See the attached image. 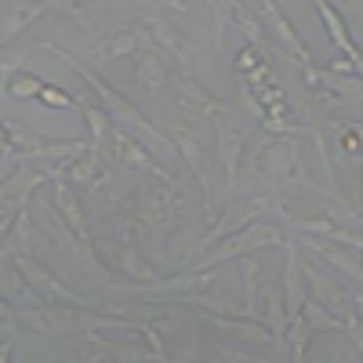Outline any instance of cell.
<instances>
[{
	"mask_svg": "<svg viewBox=\"0 0 363 363\" xmlns=\"http://www.w3.org/2000/svg\"><path fill=\"white\" fill-rule=\"evenodd\" d=\"M44 87H48L44 77L29 73V69H18V73L4 84V95H8V99H40V91H44Z\"/></svg>",
	"mask_w": 363,
	"mask_h": 363,
	"instance_id": "obj_23",
	"label": "cell"
},
{
	"mask_svg": "<svg viewBox=\"0 0 363 363\" xmlns=\"http://www.w3.org/2000/svg\"><path fill=\"white\" fill-rule=\"evenodd\" d=\"M102 149H109V160H113V164H124V167H131V171L153 174L157 182L174 178V174H171V167H167V164H160V157L153 153V149H149L138 135H131L128 128H120V124L109 131V142H106Z\"/></svg>",
	"mask_w": 363,
	"mask_h": 363,
	"instance_id": "obj_4",
	"label": "cell"
},
{
	"mask_svg": "<svg viewBox=\"0 0 363 363\" xmlns=\"http://www.w3.org/2000/svg\"><path fill=\"white\" fill-rule=\"evenodd\" d=\"M330 4H342V8H352V11H363V0H330Z\"/></svg>",
	"mask_w": 363,
	"mask_h": 363,
	"instance_id": "obj_31",
	"label": "cell"
},
{
	"mask_svg": "<svg viewBox=\"0 0 363 363\" xmlns=\"http://www.w3.org/2000/svg\"><path fill=\"white\" fill-rule=\"evenodd\" d=\"M40 4H44L48 11H62V15L77 18L80 26H87V18H84V8L91 4V0H40Z\"/></svg>",
	"mask_w": 363,
	"mask_h": 363,
	"instance_id": "obj_25",
	"label": "cell"
},
{
	"mask_svg": "<svg viewBox=\"0 0 363 363\" xmlns=\"http://www.w3.org/2000/svg\"><path fill=\"white\" fill-rule=\"evenodd\" d=\"M280 251H284V277H280V284H284V309H287V316L294 320V316H301L306 301L313 298V291H309V272H306V262H301V247L294 244L291 236H287V244H284Z\"/></svg>",
	"mask_w": 363,
	"mask_h": 363,
	"instance_id": "obj_10",
	"label": "cell"
},
{
	"mask_svg": "<svg viewBox=\"0 0 363 363\" xmlns=\"http://www.w3.org/2000/svg\"><path fill=\"white\" fill-rule=\"evenodd\" d=\"M51 196H55V207H58V215H62V222L73 229V236L80 240V247H84V262L95 269V272H106L102 258L95 255V236H91V225L84 218V207H80V196L73 189V182L69 178H55L51 182Z\"/></svg>",
	"mask_w": 363,
	"mask_h": 363,
	"instance_id": "obj_7",
	"label": "cell"
},
{
	"mask_svg": "<svg viewBox=\"0 0 363 363\" xmlns=\"http://www.w3.org/2000/svg\"><path fill=\"white\" fill-rule=\"evenodd\" d=\"M251 135H255V124H247V120H229V113L218 120V160H222V189H225V196L236 186L244 145H247Z\"/></svg>",
	"mask_w": 363,
	"mask_h": 363,
	"instance_id": "obj_9",
	"label": "cell"
},
{
	"mask_svg": "<svg viewBox=\"0 0 363 363\" xmlns=\"http://www.w3.org/2000/svg\"><path fill=\"white\" fill-rule=\"evenodd\" d=\"M298 247H306V251H313V255H320L330 269H338L342 277H349V280H356V284H363V265L349 255V247H342L338 240H323V236H301V240H294Z\"/></svg>",
	"mask_w": 363,
	"mask_h": 363,
	"instance_id": "obj_14",
	"label": "cell"
},
{
	"mask_svg": "<svg viewBox=\"0 0 363 363\" xmlns=\"http://www.w3.org/2000/svg\"><path fill=\"white\" fill-rule=\"evenodd\" d=\"M113 262H116V269H124L135 284H157V280H160V272H157L153 265H149V262L138 255V247H135V244H128V240L113 247Z\"/></svg>",
	"mask_w": 363,
	"mask_h": 363,
	"instance_id": "obj_19",
	"label": "cell"
},
{
	"mask_svg": "<svg viewBox=\"0 0 363 363\" xmlns=\"http://www.w3.org/2000/svg\"><path fill=\"white\" fill-rule=\"evenodd\" d=\"M287 349H291V363H306V349H309V342L316 338V327L306 320V316H294L291 323H287Z\"/></svg>",
	"mask_w": 363,
	"mask_h": 363,
	"instance_id": "obj_22",
	"label": "cell"
},
{
	"mask_svg": "<svg viewBox=\"0 0 363 363\" xmlns=\"http://www.w3.org/2000/svg\"><path fill=\"white\" fill-rule=\"evenodd\" d=\"M244 316L247 320H262L265 323V309H262V265L255 258H244Z\"/></svg>",
	"mask_w": 363,
	"mask_h": 363,
	"instance_id": "obj_20",
	"label": "cell"
},
{
	"mask_svg": "<svg viewBox=\"0 0 363 363\" xmlns=\"http://www.w3.org/2000/svg\"><path fill=\"white\" fill-rule=\"evenodd\" d=\"M301 316H306L316 330H342V327H345V320H342V316H335L327 306H320L316 298H309V301H306V309H301Z\"/></svg>",
	"mask_w": 363,
	"mask_h": 363,
	"instance_id": "obj_24",
	"label": "cell"
},
{
	"mask_svg": "<svg viewBox=\"0 0 363 363\" xmlns=\"http://www.w3.org/2000/svg\"><path fill=\"white\" fill-rule=\"evenodd\" d=\"M258 62H265V58H262V48H255V44H247L244 51H240V55H236V73H240V77H244V73H251V69H255Z\"/></svg>",
	"mask_w": 363,
	"mask_h": 363,
	"instance_id": "obj_27",
	"label": "cell"
},
{
	"mask_svg": "<svg viewBox=\"0 0 363 363\" xmlns=\"http://www.w3.org/2000/svg\"><path fill=\"white\" fill-rule=\"evenodd\" d=\"M345 316H356V320H363V291H356V287H345Z\"/></svg>",
	"mask_w": 363,
	"mask_h": 363,
	"instance_id": "obj_29",
	"label": "cell"
},
{
	"mask_svg": "<svg viewBox=\"0 0 363 363\" xmlns=\"http://www.w3.org/2000/svg\"><path fill=\"white\" fill-rule=\"evenodd\" d=\"M40 102H44L48 109H73V106H77V99L69 95V91L55 87V84H48V87L40 91Z\"/></svg>",
	"mask_w": 363,
	"mask_h": 363,
	"instance_id": "obj_26",
	"label": "cell"
},
{
	"mask_svg": "<svg viewBox=\"0 0 363 363\" xmlns=\"http://www.w3.org/2000/svg\"><path fill=\"white\" fill-rule=\"evenodd\" d=\"M164 363H171V359H164Z\"/></svg>",
	"mask_w": 363,
	"mask_h": 363,
	"instance_id": "obj_35",
	"label": "cell"
},
{
	"mask_svg": "<svg viewBox=\"0 0 363 363\" xmlns=\"http://www.w3.org/2000/svg\"><path fill=\"white\" fill-rule=\"evenodd\" d=\"M33 48H37V51H51V55H55V58H58V62H62L69 73H77V77H80V80H84L91 91H95V95H99V102L109 109L113 124H120V128H128L131 135H138V138H142L149 149H153V153H157L160 160H167V164L174 160V153H178L174 138H171V135H164V131H160V128H157L153 120H149V116H145L138 106H131V102H128L124 95H120L116 87H113V84H106V80H102L95 69H91V66H84L80 58H73L66 48H58V44H51V40H44V44H33Z\"/></svg>",
	"mask_w": 363,
	"mask_h": 363,
	"instance_id": "obj_1",
	"label": "cell"
},
{
	"mask_svg": "<svg viewBox=\"0 0 363 363\" xmlns=\"http://www.w3.org/2000/svg\"><path fill=\"white\" fill-rule=\"evenodd\" d=\"M160 4H167L174 15H186V11H189V8H186V0H160Z\"/></svg>",
	"mask_w": 363,
	"mask_h": 363,
	"instance_id": "obj_30",
	"label": "cell"
},
{
	"mask_svg": "<svg viewBox=\"0 0 363 363\" xmlns=\"http://www.w3.org/2000/svg\"><path fill=\"white\" fill-rule=\"evenodd\" d=\"M306 272H309V291H313V298L320 301V306H327L335 316H345V287H342V280L327 277V272L316 269V265H306Z\"/></svg>",
	"mask_w": 363,
	"mask_h": 363,
	"instance_id": "obj_16",
	"label": "cell"
},
{
	"mask_svg": "<svg viewBox=\"0 0 363 363\" xmlns=\"http://www.w3.org/2000/svg\"><path fill=\"white\" fill-rule=\"evenodd\" d=\"M255 171L272 182V186H294V182L306 178V167H301V149L291 135H272L258 145L255 153Z\"/></svg>",
	"mask_w": 363,
	"mask_h": 363,
	"instance_id": "obj_2",
	"label": "cell"
},
{
	"mask_svg": "<svg viewBox=\"0 0 363 363\" xmlns=\"http://www.w3.org/2000/svg\"><path fill=\"white\" fill-rule=\"evenodd\" d=\"M44 11H48V8L40 4V0H29V4H8V8H4V22H0V40L11 44L22 29H29Z\"/></svg>",
	"mask_w": 363,
	"mask_h": 363,
	"instance_id": "obj_18",
	"label": "cell"
},
{
	"mask_svg": "<svg viewBox=\"0 0 363 363\" xmlns=\"http://www.w3.org/2000/svg\"><path fill=\"white\" fill-rule=\"evenodd\" d=\"M352 215L359 218V225H363V203H359V211H352Z\"/></svg>",
	"mask_w": 363,
	"mask_h": 363,
	"instance_id": "obj_33",
	"label": "cell"
},
{
	"mask_svg": "<svg viewBox=\"0 0 363 363\" xmlns=\"http://www.w3.org/2000/svg\"><path fill=\"white\" fill-rule=\"evenodd\" d=\"M345 320V327H342V335L359 349V356H363V320H356V316H342Z\"/></svg>",
	"mask_w": 363,
	"mask_h": 363,
	"instance_id": "obj_28",
	"label": "cell"
},
{
	"mask_svg": "<svg viewBox=\"0 0 363 363\" xmlns=\"http://www.w3.org/2000/svg\"><path fill=\"white\" fill-rule=\"evenodd\" d=\"M316 11H320V18H323V29H327V37H330V44H335L345 58H356L363 48L349 37V26L342 22V15H338V8L330 4V0H316Z\"/></svg>",
	"mask_w": 363,
	"mask_h": 363,
	"instance_id": "obj_17",
	"label": "cell"
},
{
	"mask_svg": "<svg viewBox=\"0 0 363 363\" xmlns=\"http://www.w3.org/2000/svg\"><path fill=\"white\" fill-rule=\"evenodd\" d=\"M77 363H102V352L91 349V352H84V359H77Z\"/></svg>",
	"mask_w": 363,
	"mask_h": 363,
	"instance_id": "obj_32",
	"label": "cell"
},
{
	"mask_svg": "<svg viewBox=\"0 0 363 363\" xmlns=\"http://www.w3.org/2000/svg\"><path fill=\"white\" fill-rule=\"evenodd\" d=\"M284 244H287L284 229L255 222V225H247V229H240L236 236H229L225 244L215 247L207 258H200V262H196V272H207V269H215V265H222V262H233V258H247V255H255V251H262V247H284Z\"/></svg>",
	"mask_w": 363,
	"mask_h": 363,
	"instance_id": "obj_3",
	"label": "cell"
},
{
	"mask_svg": "<svg viewBox=\"0 0 363 363\" xmlns=\"http://www.w3.org/2000/svg\"><path fill=\"white\" fill-rule=\"evenodd\" d=\"M145 29H149V37H153L164 51H167V58H174L178 66H193L196 62V51H193V40L182 33L178 26H171L167 18H160V15H149L145 18Z\"/></svg>",
	"mask_w": 363,
	"mask_h": 363,
	"instance_id": "obj_13",
	"label": "cell"
},
{
	"mask_svg": "<svg viewBox=\"0 0 363 363\" xmlns=\"http://www.w3.org/2000/svg\"><path fill=\"white\" fill-rule=\"evenodd\" d=\"M77 106H80V113H84V120H87L91 142H95V145H106V142H109V131L116 128V124H113V116H109V109L91 102V99H87V91H80Z\"/></svg>",
	"mask_w": 363,
	"mask_h": 363,
	"instance_id": "obj_21",
	"label": "cell"
},
{
	"mask_svg": "<svg viewBox=\"0 0 363 363\" xmlns=\"http://www.w3.org/2000/svg\"><path fill=\"white\" fill-rule=\"evenodd\" d=\"M174 91H178V106L186 109V113H193L196 120L218 124V120L225 116V102H222L218 95H211L200 80H193V77L182 73V77H174Z\"/></svg>",
	"mask_w": 363,
	"mask_h": 363,
	"instance_id": "obj_11",
	"label": "cell"
},
{
	"mask_svg": "<svg viewBox=\"0 0 363 363\" xmlns=\"http://www.w3.org/2000/svg\"><path fill=\"white\" fill-rule=\"evenodd\" d=\"M178 211H186V193H182V182L178 178H167L153 193H145L142 200H135L128 222H138V225H171Z\"/></svg>",
	"mask_w": 363,
	"mask_h": 363,
	"instance_id": "obj_6",
	"label": "cell"
},
{
	"mask_svg": "<svg viewBox=\"0 0 363 363\" xmlns=\"http://www.w3.org/2000/svg\"><path fill=\"white\" fill-rule=\"evenodd\" d=\"M258 15H262L265 33L272 37V44H277V51L284 58H291L294 66L309 69L313 66V51L306 48V40L298 37V29L291 26V18L280 11V0H258Z\"/></svg>",
	"mask_w": 363,
	"mask_h": 363,
	"instance_id": "obj_8",
	"label": "cell"
},
{
	"mask_svg": "<svg viewBox=\"0 0 363 363\" xmlns=\"http://www.w3.org/2000/svg\"><path fill=\"white\" fill-rule=\"evenodd\" d=\"M145 40H149V29H145V26L116 29V33H109V37H102V40L95 44V58H99V62H113V58L135 55Z\"/></svg>",
	"mask_w": 363,
	"mask_h": 363,
	"instance_id": "obj_15",
	"label": "cell"
},
{
	"mask_svg": "<svg viewBox=\"0 0 363 363\" xmlns=\"http://www.w3.org/2000/svg\"><path fill=\"white\" fill-rule=\"evenodd\" d=\"M356 128V135H359V142H363V124H352Z\"/></svg>",
	"mask_w": 363,
	"mask_h": 363,
	"instance_id": "obj_34",
	"label": "cell"
},
{
	"mask_svg": "<svg viewBox=\"0 0 363 363\" xmlns=\"http://www.w3.org/2000/svg\"><path fill=\"white\" fill-rule=\"evenodd\" d=\"M272 207H284V203H280V200H272V196H247V200H240L236 207H225V215L215 218V225L203 233V240H196L189 255H200V251H207V247H215L218 240L236 236L240 229L255 225L258 215H265V211H272Z\"/></svg>",
	"mask_w": 363,
	"mask_h": 363,
	"instance_id": "obj_5",
	"label": "cell"
},
{
	"mask_svg": "<svg viewBox=\"0 0 363 363\" xmlns=\"http://www.w3.org/2000/svg\"><path fill=\"white\" fill-rule=\"evenodd\" d=\"M167 51L149 37L138 51H135V80L145 87V91H160L167 80H171V73H167Z\"/></svg>",
	"mask_w": 363,
	"mask_h": 363,
	"instance_id": "obj_12",
	"label": "cell"
}]
</instances>
